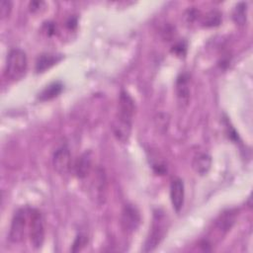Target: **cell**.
<instances>
[{"instance_id":"obj_1","label":"cell","mask_w":253,"mask_h":253,"mask_svg":"<svg viewBox=\"0 0 253 253\" xmlns=\"http://www.w3.org/2000/svg\"><path fill=\"white\" fill-rule=\"evenodd\" d=\"M167 223L168 221L165 212L160 209H156L153 211L151 227L142 248L143 252L153 251L161 243L167 232Z\"/></svg>"},{"instance_id":"obj_2","label":"cell","mask_w":253,"mask_h":253,"mask_svg":"<svg viewBox=\"0 0 253 253\" xmlns=\"http://www.w3.org/2000/svg\"><path fill=\"white\" fill-rule=\"evenodd\" d=\"M28 58L26 52L22 48H12L6 59L4 74L7 79L17 81L23 78L27 72Z\"/></svg>"},{"instance_id":"obj_3","label":"cell","mask_w":253,"mask_h":253,"mask_svg":"<svg viewBox=\"0 0 253 253\" xmlns=\"http://www.w3.org/2000/svg\"><path fill=\"white\" fill-rule=\"evenodd\" d=\"M30 223V208L18 209L12 218L9 240L13 243L21 242L26 235L27 228Z\"/></svg>"},{"instance_id":"obj_4","label":"cell","mask_w":253,"mask_h":253,"mask_svg":"<svg viewBox=\"0 0 253 253\" xmlns=\"http://www.w3.org/2000/svg\"><path fill=\"white\" fill-rule=\"evenodd\" d=\"M29 234L35 248H41L44 241V219L42 212L37 209L30 208Z\"/></svg>"},{"instance_id":"obj_5","label":"cell","mask_w":253,"mask_h":253,"mask_svg":"<svg viewBox=\"0 0 253 253\" xmlns=\"http://www.w3.org/2000/svg\"><path fill=\"white\" fill-rule=\"evenodd\" d=\"M140 221L141 216L137 208L131 204H126L121 215V225L124 231L128 234L133 233L138 228Z\"/></svg>"},{"instance_id":"obj_6","label":"cell","mask_w":253,"mask_h":253,"mask_svg":"<svg viewBox=\"0 0 253 253\" xmlns=\"http://www.w3.org/2000/svg\"><path fill=\"white\" fill-rule=\"evenodd\" d=\"M134 113H135L134 100L126 90H122L119 97L118 115L116 118L122 121L132 123Z\"/></svg>"},{"instance_id":"obj_7","label":"cell","mask_w":253,"mask_h":253,"mask_svg":"<svg viewBox=\"0 0 253 253\" xmlns=\"http://www.w3.org/2000/svg\"><path fill=\"white\" fill-rule=\"evenodd\" d=\"M52 165L54 170L60 174H66L72 167L71 153L67 146H61L55 150L52 156Z\"/></svg>"},{"instance_id":"obj_8","label":"cell","mask_w":253,"mask_h":253,"mask_svg":"<svg viewBox=\"0 0 253 253\" xmlns=\"http://www.w3.org/2000/svg\"><path fill=\"white\" fill-rule=\"evenodd\" d=\"M185 187L183 180L180 178H174L170 184V200L173 209L176 212H179L184 205Z\"/></svg>"},{"instance_id":"obj_9","label":"cell","mask_w":253,"mask_h":253,"mask_svg":"<svg viewBox=\"0 0 253 253\" xmlns=\"http://www.w3.org/2000/svg\"><path fill=\"white\" fill-rule=\"evenodd\" d=\"M74 174L77 178L83 179L88 176L92 168V153L90 150L82 153L72 165Z\"/></svg>"},{"instance_id":"obj_10","label":"cell","mask_w":253,"mask_h":253,"mask_svg":"<svg viewBox=\"0 0 253 253\" xmlns=\"http://www.w3.org/2000/svg\"><path fill=\"white\" fill-rule=\"evenodd\" d=\"M190 77L188 73H181L176 80V93L178 101L181 105L186 106L190 100Z\"/></svg>"},{"instance_id":"obj_11","label":"cell","mask_w":253,"mask_h":253,"mask_svg":"<svg viewBox=\"0 0 253 253\" xmlns=\"http://www.w3.org/2000/svg\"><path fill=\"white\" fill-rule=\"evenodd\" d=\"M63 58V55L60 53L54 52H43L40 54L36 60V71L38 73L43 72L49 69L51 66L59 62Z\"/></svg>"},{"instance_id":"obj_12","label":"cell","mask_w":253,"mask_h":253,"mask_svg":"<svg viewBox=\"0 0 253 253\" xmlns=\"http://www.w3.org/2000/svg\"><path fill=\"white\" fill-rule=\"evenodd\" d=\"M131 126H132V123L125 122L116 118L112 124V130L115 137L119 141L126 143L128 141V138L130 136Z\"/></svg>"},{"instance_id":"obj_13","label":"cell","mask_w":253,"mask_h":253,"mask_svg":"<svg viewBox=\"0 0 253 253\" xmlns=\"http://www.w3.org/2000/svg\"><path fill=\"white\" fill-rule=\"evenodd\" d=\"M236 211L234 210H227L223 211L215 221V228L220 234H225L230 230L231 226L235 222Z\"/></svg>"},{"instance_id":"obj_14","label":"cell","mask_w":253,"mask_h":253,"mask_svg":"<svg viewBox=\"0 0 253 253\" xmlns=\"http://www.w3.org/2000/svg\"><path fill=\"white\" fill-rule=\"evenodd\" d=\"M211 166V157L206 152L198 153L192 162L193 169L200 175H205L209 172Z\"/></svg>"},{"instance_id":"obj_15","label":"cell","mask_w":253,"mask_h":253,"mask_svg":"<svg viewBox=\"0 0 253 253\" xmlns=\"http://www.w3.org/2000/svg\"><path fill=\"white\" fill-rule=\"evenodd\" d=\"M63 90V84L60 81H53L46 85L38 95L40 101H48L57 97Z\"/></svg>"},{"instance_id":"obj_16","label":"cell","mask_w":253,"mask_h":253,"mask_svg":"<svg viewBox=\"0 0 253 253\" xmlns=\"http://www.w3.org/2000/svg\"><path fill=\"white\" fill-rule=\"evenodd\" d=\"M247 17V4L245 2H239L233 9L232 19L237 25H244Z\"/></svg>"},{"instance_id":"obj_17","label":"cell","mask_w":253,"mask_h":253,"mask_svg":"<svg viewBox=\"0 0 253 253\" xmlns=\"http://www.w3.org/2000/svg\"><path fill=\"white\" fill-rule=\"evenodd\" d=\"M221 20V16L220 13L217 11H211L204 20V26L206 27H213V26H217L219 25Z\"/></svg>"},{"instance_id":"obj_18","label":"cell","mask_w":253,"mask_h":253,"mask_svg":"<svg viewBox=\"0 0 253 253\" xmlns=\"http://www.w3.org/2000/svg\"><path fill=\"white\" fill-rule=\"evenodd\" d=\"M87 243H88L87 235L84 233H79V234H77V236L75 237V239L73 241L71 251L72 252L80 251L85 245H87Z\"/></svg>"},{"instance_id":"obj_19","label":"cell","mask_w":253,"mask_h":253,"mask_svg":"<svg viewBox=\"0 0 253 253\" xmlns=\"http://www.w3.org/2000/svg\"><path fill=\"white\" fill-rule=\"evenodd\" d=\"M12 10V2L9 0H3L0 3V15L1 18L4 19L6 17H8L11 13Z\"/></svg>"},{"instance_id":"obj_20","label":"cell","mask_w":253,"mask_h":253,"mask_svg":"<svg viewBox=\"0 0 253 253\" xmlns=\"http://www.w3.org/2000/svg\"><path fill=\"white\" fill-rule=\"evenodd\" d=\"M186 48H187V45L185 42H177L174 46H173V51L178 54V55H184L185 52H186Z\"/></svg>"},{"instance_id":"obj_21","label":"cell","mask_w":253,"mask_h":253,"mask_svg":"<svg viewBox=\"0 0 253 253\" xmlns=\"http://www.w3.org/2000/svg\"><path fill=\"white\" fill-rule=\"evenodd\" d=\"M168 122H169V120H168L166 114H159L158 115V126H159V128L163 127L164 130H165L167 128Z\"/></svg>"},{"instance_id":"obj_22","label":"cell","mask_w":253,"mask_h":253,"mask_svg":"<svg viewBox=\"0 0 253 253\" xmlns=\"http://www.w3.org/2000/svg\"><path fill=\"white\" fill-rule=\"evenodd\" d=\"M43 28H44V32H46V34H47L48 36L53 35L54 32H55L54 24L51 23V22H46V23L43 25Z\"/></svg>"},{"instance_id":"obj_23","label":"cell","mask_w":253,"mask_h":253,"mask_svg":"<svg viewBox=\"0 0 253 253\" xmlns=\"http://www.w3.org/2000/svg\"><path fill=\"white\" fill-rule=\"evenodd\" d=\"M42 5H44V3L42 1H32V2H30L29 7L32 12H37L41 9Z\"/></svg>"},{"instance_id":"obj_24","label":"cell","mask_w":253,"mask_h":253,"mask_svg":"<svg viewBox=\"0 0 253 253\" xmlns=\"http://www.w3.org/2000/svg\"><path fill=\"white\" fill-rule=\"evenodd\" d=\"M66 26L70 30L75 29L77 27V19L75 17H70L66 22Z\"/></svg>"}]
</instances>
